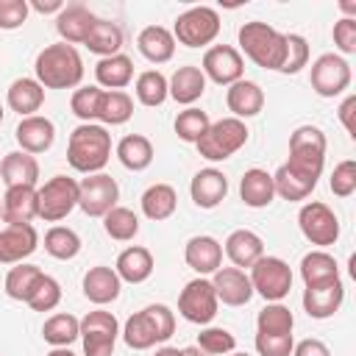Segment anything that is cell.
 <instances>
[{
	"mask_svg": "<svg viewBox=\"0 0 356 356\" xmlns=\"http://www.w3.org/2000/svg\"><path fill=\"white\" fill-rule=\"evenodd\" d=\"M78 337H81V320L75 314H67V312L47 317L42 325V339L53 348H70Z\"/></svg>",
	"mask_w": 356,
	"mask_h": 356,
	"instance_id": "obj_38",
	"label": "cell"
},
{
	"mask_svg": "<svg viewBox=\"0 0 356 356\" xmlns=\"http://www.w3.org/2000/svg\"><path fill=\"white\" fill-rule=\"evenodd\" d=\"M39 245V234L33 225H6L0 231V264L25 261Z\"/></svg>",
	"mask_w": 356,
	"mask_h": 356,
	"instance_id": "obj_20",
	"label": "cell"
},
{
	"mask_svg": "<svg viewBox=\"0 0 356 356\" xmlns=\"http://www.w3.org/2000/svg\"><path fill=\"white\" fill-rule=\"evenodd\" d=\"M298 225H300V234L312 245H317V248H328V245H334L339 239V220L320 200H312V203H303L300 206Z\"/></svg>",
	"mask_w": 356,
	"mask_h": 356,
	"instance_id": "obj_13",
	"label": "cell"
},
{
	"mask_svg": "<svg viewBox=\"0 0 356 356\" xmlns=\"http://www.w3.org/2000/svg\"><path fill=\"white\" fill-rule=\"evenodd\" d=\"M131 114H134V100H131L128 92H122V89H114V92L103 89V95L97 100V117H95V120L103 122V128L106 125H122V122L131 120Z\"/></svg>",
	"mask_w": 356,
	"mask_h": 356,
	"instance_id": "obj_37",
	"label": "cell"
},
{
	"mask_svg": "<svg viewBox=\"0 0 356 356\" xmlns=\"http://www.w3.org/2000/svg\"><path fill=\"white\" fill-rule=\"evenodd\" d=\"M306 61H309V42L300 33H284V64L278 72L295 75L306 67Z\"/></svg>",
	"mask_w": 356,
	"mask_h": 356,
	"instance_id": "obj_48",
	"label": "cell"
},
{
	"mask_svg": "<svg viewBox=\"0 0 356 356\" xmlns=\"http://www.w3.org/2000/svg\"><path fill=\"white\" fill-rule=\"evenodd\" d=\"M295 339L292 334H256V353L259 356H292Z\"/></svg>",
	"mask_w": 356,
	"mask_h": 356,
	"instance_id": "obj_52",
	"label": "cell"
},
{
	"mask_svg": "<svg viewBox=\"0 0 356 356\" xmlns=\"http://www.w3.org/2000/svg\"><path fill=\"white\" fill-rule=\"evenodd\" d=\"M117 337H120V323L111 312L95 309L81 320L83 356H114Z\"/></svg>",
	"mask_w": 356,
	"mask_h": 356,
	"instance_id": "obj_11",
	"label": "cell"
},
{
	"mask_svg": "<svg viewBox=\"0 0 356 356\" xmlns=\"http://www.w3.org/2000/svg\"><path fill=\"white\" fill-rule=\"evenodd\" d=\"M217 306H220L217 292H214L211 281L203 275L192 278L178 295V314L195 325H209L217 317Z\"/></svg>",
	"mask_w": 356,
	"mask_h": 356,
	"instance_id": "obj_10",
	"label": "cell"
},
{
	"mask_svg": "<svg viewBox=\"0 0 356 356\" xmlns=\"http://www.w3.org/2000/svg\"><path fill=\"white\" fill-rule=\"evenodd\" d=\"M225 106L228 111L236 117V120H248V117H256L261 108H264V92L256 81H236L228 86L225 92Z\"/></svg>",
	"mask_w": 356,
	"mask_h": 356,
	"instance_id": "obj_26",
	"label": "cell"
},
{
	"mask_svg": "<svg viewBox=\"0 0 356 356\" xmlns=\"http://www.w3.org/2000/svg\"><path fill=\"white\" fill-rule=\"evenodd\" d=\"M248 142V125L236 117H222L206 128V134L197 139V153L206 161H225L236 150H242Z\"/></svg>",
	"mask_w": 356,
	"mask_h": 356,
	"instance_id": "obj_6",
	"label": "cell"
},
{
	"mask_svg": "<svg viewBox=\"0 0 356 356\" xmlns=\"http://www.w3.org/2000/svg\"><path fill=\"white\" fill-rule=\"evenodd\" d=\"M25 303H28L33 312H53V309L61 303V286H58V281H56L53 275L42 273V278L36 281V286H33V292L28 295Z\"/></svg>",
	"mask_w": 356,
	"mask_h": 356,
	"instance_id": "obj_47",
	"label": "cell"
},
{
	"mask_svg": "<svg viewBox=\"0 0 356 356\" xmlns=\"http://www.w3.org/2000/svg\"><path fill=\"white\" fill-rule=\"evenodd\" d=\"M197 348L206 350L209 356H225V353H234L236 348V337L228 331V328H217V325H209L197 334Z\"/></svg>",
	"mask_w": 356,
	"mask_h": 356,
	"instance_id": "obj_49",
	"label": "cell"
},
{
	"mask_svg": "<svg viewBox=\"0 0 356 356\" xmlns=\"http://www.w3.org/2000/svg\"><path fill=\"white\" fill-rule=\"evenodd\" d=\"M0 217L8 225H31L36 214V186H8L3 195Z\"/></svg>",
	"mask_w": 356,
	"mask_h": 356,
	"instance_id": "obj_22",
	"label": "cell"
},
{
	"mask_svg": "<svg viewBox=\"0 0 356 356\" xmlns=\"http://www.w3.org/2000/svg\"><path fill=\"white\" fill-rule=\"evenodd\" d=\"M156 356H181V350H178V348L164 345V348H159V350H156Z\"/></svg>",
	"mask_w": 356,
	"mask_h": 356,
	"instance_id": "obj_59",
	"label": "cell"
},
{
	"mask_svg": "<svg viewBox=\"0 0 356 356\" xmlns=\"http://www.w3.org/2000/svg\"><path fill=\"white\" fill-rule=\"evenodd\" d=\"M95 78H97V86H106L108 92H114V89H125V86L134 81V61H131L125 53L106 56V58L97 61V67H95Z\"/></svg>",
	"mask_w": 356,
	"mask_h": 356,
	"instance_id": "obj_33",
	"label": "cell"
},
{
	"mask_svg": "<svg viewBox=\"0 0 356 356\" xmlns=\"http://www.w3.org/2000/svg\"><path fill=\"white\" fill-rule=\"evenodd\" d=\"M328 186L337 197H350L356 192V161L353 159H345L334 167L331 178H328Z\"/></svg>",
	"mask_w": 356,
	"mask_h": 356,
	"instance_id": "obj_51",
	"label": "cell"
},
{
	"mask_svg": "<svg viewBox=\"0 0 356 356\" xmlns=\"http://www.w3.org/2000/svg\"><path fill=\"white\" fill-rule=\"evenodd\" d=\"M200 72L220 83V86H231L236 81H242V72H245V61H242V53L231 44H214L203 53V67Z\"/></svg>",
	"mask_w": 356,
	"mask_h": 356,
	"instance_id": "obj_15",
	"label": "cell"
},
{
	"mask_svg": "<svg viewBox=\"0 0 356 356\" xmlns=\"http://www.w3.org/2000/svg\"><path fill=\"white\" fill-rule=\"evenodd\" d=\"M273 186H275V195H281L284 200H306V197L314 192L317 181H312V178L295 172L292 167L281 164V167L273 172Z\"/></svg>",
	"mask_w": 356,
	"mask_h": 356,
	"instance_id": "obj_39",
	"label": "cell"
},
{
	"mask_svg": "<svg viewBox=\"0 0 356 356\" xmlns=\"http://www.w3.org/2000/svg\"><path fill=\"white\" fill-rule=\"evenodd\" d=\"M209 125H211L209 114H206L203 108H195V106L184 108V111L175 117V134H178V139L192 142V145H197V139L206 134Z\"/></svg>",
	"mask_w": 356,
	"mask_h": 356,
	"instance_id": "obj_46",
	"label": "cell"
},
{
	"mask_svg": "<svg viewBox=\"0 0 356 356\" xmlns=\"http://www.w3.org/2000/svg\"><path fill=\"white\" fill-rule=\"evenodd\" d=\"M225 256L231 259L234 267H253L261 256H264V242L256 231L250 228H236L228 234L225 239Z\"/></svg>",
	"mask_w": 356,
	"mask_h": 356,
	"instance_id": "obj_27",
	"label": "cell"
},
{
	"mask_svg": "<svg viewBox=\"0 0 356 356\" xmlns=\"http://www.w3.org/2000/svg\"><path fill=\"white\" fill-rule=\"evenodd\" d=\"M236 39H239V47L242 53L261 70H281L284 64V33L275 31L273 25L267 22H245L239 25L236 31Z\"/></svg>",
	"mask_w": 356,
	"mask_h": 356,
	"instance_id": "obj_4",
	"label": "cell"
},
{
	"mask_svg": "<svg viewBox=\"0 0 356 356\" xmlns=\"http://www.w3.org/2000/svg\"><path fill=\"white\" fill-rule=\"evenodd\" d=\"M181 356H209V353H206V350H200L197 345H189V348H184V350H181Z\"/></svg>",
	"mask_w": 356,
	"mask_h": 356,
	"instance_id": "obj_58",
	"label": "cell"
},
{
	"mask_svg": "<svg viewBox=\"0 0 356 356\" xmlns=\"http://www.w3.org/2000/svg\"><path fill=\"white\" fill-rule=\"evenodd\" d=\"M175 206H178V195L170 184H153L142 192V214L153 222H161V220L172 217Z\"/></svg>",
	"mask_w": 356,
	"mask_h": 356,
	"instance_id": "obj_36",
	"label": "cell"
},
{
	"mask_svg": "<svg viewBox=\"0 0 356 356\" xmlns=\"http://www.w3.org/2000/svg\"><path fill=\"white\" fill-rule=\"evenodd\" d=\"M189 195L195 200L197 209H214L225 200L228 195V178L222 170L217 167H206V170H197L192 184H189Z\"/></svg>",
	"mask_w": 356,
	"mask_h": 356,
	"instance_id": "obj_19",
	"label": "cell"
},
{
	"mask_svg": "<svg viewBox=\"0 0 356 356\" xmlns=\"http://www.w3.org/2000/svg\"><path fill=\"white\" fill-rule=\"evenodd\" d=\"M350 64L337 56V53H323L314 64H312V89L320 95V97H337L342 95L348 86H350Z\"/></svg>",
	"mask_w": 356,
	"mask_h": 356,
	"instance_id": "obj_14",
	"label": "cell"
},
{
	"mask_svg": "<svg viewBox=\"0 0 356 356\" xmlns=\"http://www.w3.org/2000/svg\"><path fill=\"white\" fill-rule=\"evenodd\" d=\"M120 289H122V281L114 273V267L97 264V267H89L86 275H83V295L95 306H106V303L117 300L120 298Z\"/></svg>",
	"mask_w": 356,
	"mask_h": 356,
	"instance_id": "obj_23",
	"label": "cell"
},
{
	"mask_svg": "<svg viewBox=\"0 0 356 356\" xmlns=\"http://www.w3.org/2000/svg\"><path fill=\"white\" fill-rule=\"evenodd\" d=\"M8 108L19 117H33L44 103V86L36 78H17L6 92Z\"/></svg>",
	"mask_w": 356,
	"mask_h": 356,
	"instance_id": "obj_31",
	"label": "cell"
},
{
	"mask_svg": "<svg viewBox=\"0 0 356 356\" xmlns=\"http://www.w3.org/2000/svg\"><path fill=\"white\" fill-rule=\"evenodd\" d=\"M33 72L44 89H72L83 78V58L72 44L56 42L39 50Z\"/></svg>",
	"mask_w": 356,
	"mask_h": 356,
	"instance_id": "obj_1",
	"label": "cell"
},
{
	"mask_svg": "<svg viewBox=\"0 0 356 356\" xmlns=\"http://www.w3.org/2000/svg\"><path fill=\"white\" fill-rule=\"evenodd\" d=\"M0 178L6 186H36V181H39L36 156H31L25 150L6 153V159L0 161Z\"/></svg>",
	"mask_w": 356,
	"mask_h": 356,
	"instance_id": "obj_29",
	"label": "cell"
},
{
	"mask_svg": "<svg viewBox=\"0 0 356 356\" xmlns=\"http://www.w3.org/2000/svg\"><path fill=\"white\" fill-rule=\"evenodd\" d=\"M300 278L303 284H320V281H331V278H339V267H337V259L325 250H312L300 259Z\"/></svg>",
	"mask_w": 356,
	"mask_h": 356,
	"instance_id": "obj_40",
	"label": "cell"
},
{
	"mask_svg": "<svg viewBox=\"0 0 356 356\" xmlns=\"http://www.w3.org/2000/svg\"><path fill=\"white\" fill-rule=\"evenodd\" d=\"M95 19H97V17H95L86 6L70 3V6H64V8L56 14V31H58V36H61L67 44H83V39H86L89 28L95 25Z\"/></svg>",
	"mask_w": 356,
	"mask_h": 356,
	"instance_id": "obj_24",
	"label": "cell"
},
{
	"mask_svg": "<svg viewBox=\"0 0 356 356\" xmlns=\"http://www.w3.org/2000/svg\"><path fill=\"white\" fill-rule=\"evenodd\" d=\"M120 200V186L106 172H92L78 184V209L86 217H106Z\"/></svg>",
	"mask_w": 356,
	"mask_h": 356,
	"instance_id": "obj_12",
	"label": "cell"
},
{
	"mask_svg": "<svg viewBox=\"0 0 356 356\" xmlns=\"http://www.w3.org/2000/svg\"><path fill=\"white\" fill-rule=\"evenodd\" d=\"M220 33V14L209 6H192L184 14H178L172 36L184 47H206Z\"/></svg>",
	"mask_w": 356,
	"mask_h": 356,
	"instance_id": "obj_8",
	"label": "cell"
},
{
	"mask_svg": "<svg viewBox=\"0 0 356 356\" xmlns=\"http://www.w3.org/2000/svg\"><path fill=\"white\" fill-rule=\"evenodd\" d=\"M44 250L58 261H70L81 253V236L67 225H53L44 234Z\"/></svg>",
	"mask_w": 356,
	"mask_h": 356,
	"instance_id": "obj_41",
	"label": "cell"
},
{
	"mask_svg": "<svg viewBox=\"0 0 356 356\" xmlns=\"http://www.w3.org/2000/svg\"><path fill=\"white\" fill-rule=\"evenodd\" d=\"M184 259L186 264L197 273V275H209V273H217L222 267V245L209 236V234H200V236H192L184 248Z\"/></svg>",
	"mask_w": 356,
	"mask_h": 356,
	"instance_id": "obj_21",
	"label": "cell"
},
{
	"mask_svg": "<svg viewBox=\"0 0 356 356\" xmlns=\"http://www.w3.org/2000/svg\"><path fill=\"white\" fill-rule=\"evenodd\" d=\"M83 44L89 47V53L106 58V56H117L122 47V28L117 22L108 19H95V25L89 28Z\"/></svg>",
	"mask_w": 356,
	"mask_h": 356,
	"instance_id": "obj_35",
	"label": "cell"
},
{
	"mask_svg": "<svg viewBox=\"0 0 356 356\" xmlns=\"http://www.w3.org/2000/svg\"><path fill=\"white\" fill-rule=\"evenodd\" d=\"M3 114H6V111H3V103H0V122H3Z\"/></svg>",
	"mask_w": 356,
	"mask_h": 356,
	"instance_id": "obj_61",
	"label": "cell"
},
{
	"mask_svg": "<svg viewBox=\"0 0 356 356\" xmlns=\"http://www.w3.org/2000/svg\"><path fill=\"white\" fill-rule=\"evenodd\" d=\"M117 159H120V164H122L125 170L142 172V170H147L150 161H153V145H150V139L142 136V134H128V136H122V139L117 142Z\"/></svg>",
	"mask_w": 356,
	"mask_h": 356,
	"instance_id": "obj_34",
	"label": "cell"
},
{
	"mask_svg": "<svg viewBox=\"0 0 356 356\" xmlns=\"http://www.w3.org/2000/svg\"><path fill=\"white\" fill-rule=\"evenodd\" d=\"M339 120H342L345 131L356 139V95H348V97L342 100V106H339Z\"/></svg>",
	"mask_w": 356,
	"mask_h": 356,
	"instance_id": "obj_55",
	"label": "cell"
},
{
	"mask_svg": "<svg viewBox=\"0 0 356 356\" xmlns=\"http://www.w3.org/2000/svg\"><path fill=\"white\" fill-rule=\"evenodd\" d=\"M47 356H75V353H72L70 348H53V350H50Z\"/></svg>",
	"mask_w": 356,
	"mask_h": 356,
	"instance_id": "obj_60",
	"label": "cell"
},
{
	"mask_svg": "<svg viewBox=\"0 0 356 356\" xmlns=\"http://www.w3.org/2000/svg\"><path fill=\"white\" fill-rule=\"evenodd\" d=\"M31 14L28 0H0V31L19 28Z\"/></svg>",
	"mask_w": 356,
	"mask_h": 356,
	"instance_id": "obj_53",
	"label": "cell"
},
{
	"mask_svg": "<svg viewBox=\"0 0 356 356\" xmlns=\"http://www.w3.org/2000/svg\"><path fill=\"white\" fill-rule=\"evenodd\" d=\"M14 139H17V145L25 153L36 156V153H44V150L53 147V142H56V125H53V120L42 117V114L22 117L19 125H17V131H14Z\"/></svg>",
	"mask_w": 356,
	"mask_h": 356,
	"instance_id": "obj_17",
	"label": "cell"
},
{
	"mask_svg": "<svg viewBox=\"0 0 356 356\" xmlns=\"http://www.w3.org/2000/svg\"><path fill=\"white\" fill-rule=\"evenodd\" d=\"M239 197L245 206L250 209H264L273 203L275 197V186H273V175L267 170H259V167H250L242 181H239Z\"/></svg>",
	"mask_w": 356,
	"mask_h": 356,
	"instance_id": "obj_32",
	"label": "cell"
},
{
	"mask_svg": "<svg viewBox=\"0 0 356 356\" xmlns=\"http://www.w3.org/2000/svg\"><path fill=\"white\" fill-rule=\"evenodd\" d=\"M33 11H39V14H58L61 8H64V3L61 0H33V3H28Z\"/></svg>",
	"mask_w": 356,
	"mask_h": 356,
	"instance_id": "obj_57",
	"label": "cell"
},
{
	"mask_svg": "<svg viewBox=\"0 0 356 356\" xmlns=\"http://www.w3.org/2000/svg\"><path fill=\"white\" fill-rule=\"evenodd\" d=\"M0 211H3V200H0Z\"/></svg>",
	"mask_w": 356,
	"mask_h": 356,
	"instance_id": "obj_63",
	"label": "cell"
},
{
	"mask_svg": "<svg viewBox=\"0 0 356 356\" xmlns=\"http://www.w3.org/2000/svg\"><path fill=\"white\" fill-rule=\"evenodd\" d=\"M211 286L217 292V300L225 306H245L253 298V286L245 270L239 267H220L217 273H211Z\"/></svg>",
	"mask_w": 356,
	"mask_h": 356,
	"instance_id": "obj_18",
	"label": "cell"
},
{
	"mask_svg": "<svg viewBox=\"0 0 356 356\" xmlns=\"http://www.w3.org/2000/svg\"><path fill=\"white\" fill-rule=\"evenodd\" d=\"M153 253L142 245H131L125 248L120 256H117V264H114V273L120 275V281H128V284H142L153 275Z\"/></svg>",
	"mask_w": 356,
	"mask_h": 356,
	"instance_id": "obj_30",
	"label": "cell"
},
{
	"mask_svg": "<svg viewBox=\"0 0 356 356\" xmlns=\"http://www.w3.org/2000/svg\"><path fill=\"white\" fill-rule=\"evenodd\" d=\"M136 47L150 64H164L175 56V36L164 25H147L139 31Z\"/></svg>",
	"mask_w": 356,
	"mask_h": 356,
	"instance_id": "obj_28",
	"label": "cell"
},
{
	"mask_svg": "<svg viewBox=\"0 0 356 356\" xmlns=\"http://www.w3.org/2000/svg\"><path fill=\"white\" fill-rule=\"evenodd\" d=\"M78 206V181L70 175H53L36 189V214L44 222L64 220Z\"/></svg>",
	"mask_w": 356,
	"mask_h": 356,
	"instance_id": "obj_7",
	"label": "cell"
},
{
	"mask_svg": "<svg viewBox=\"0 0 356 356\" xmlns=\"http://www.w3.org/2000/svg\"><path fill=\"white\" fill-rule=\"evenodd\" d=\"M175 334V314L164 303H150L142 312L131 314L122 328V339L131 350H147L159 342H167Z\"/></svg>",
	"mask_w": 356,
	"mask_h": 356,
	"instance_id": "obj_3",
	"label": "cell"
},
{
	"mask_svg": "<svg viewBox=\"0 0 356 356\" xmlns=\"http://www.w3.org/2000/svg\"><path fill=\"white\" fill-rule=\"evenodd\" d=\"M292 356H331V350H328L325 342L309 337V339H300V342L292 348Z\"/></svg>",
	"mask_w": 356,
	"mask_h": 356,
	"instance_id": "obj_56",
	"label": "cell"
},
{
	"mask_svg": "<svg viewBox=\"0 0 356 356\" xmlns=\"http://www.w3.org/2000/svg\"><path fill=\"white\" fill-rule=\"evenodd\" d=\"M256 328L261 334H292L295 317H292V312L284 303H267L256 314Z\"/></svg>",
	"mask_w": 356,
	"mask_h": 356,
	"instance_id": "obj_45",
	"label": "cell"
},
{
	"mask_svg": "<svg viewBox=\"0 0 356 356\" xmlns=\"http://www.w3.org/2000/svg\"><path fill=\"white\" fill-rule=\"evenodd\" d=\"M334 44L345 53V56H353L356 53V19H337L334 22Z\"/></svg>",
	"mask_w": 356,
	"mask_h": 356,
	"instance_id": "obj_54",
	"label": "cell"
},
{
	"mask_svg": "<svg viewBox=\"0 0 356 356\" xmlns=\"http://www.w3.org/2000/svg\"><path fill=\"white\" fill-rule=\"evenodd\" d=\"M111 159V134L97 122H81L70 134L67 145V161L72 170L92 175L100 172Z\"/></svg>",
	"mask_w": 356,
	"mask_h": 356,
	"instance_id": "obj_2",
	"label": "cell"
},
{
	"mask_svg": "<svg viewBox=\"0 0 356 356\" xmlns=\"http://www.w3.org/2000/svg\"><path fill=\"white\" fill-rule=\"evenodd\" d=\"M136 100L147 108H156L161 106L170 95H167V78L159 72V70H145L136 75Z\"/></svg>",
	"mask_w": 356,
	"mask_h": 356,
	"instance_id": "obj_43",
	"label": "cell"
},
{
	"mask_svg": "<svg viewBox=\"0 0 356 356\" xmlns=\"http://www.w3.org/2000/svg\"><path fill=\"white\" fill-rule=\"evenodd\" d=\"M248 278H250L253 292H259L267 303H281L292 289V270L278 256H261L250 267Z\"/></svg>",
	"mask_w": 356,
	"mask_h": 356,
	"instance_id": "obj_9",
	"label": "cell"
},
{
	"mask_svg": "<svg viewBox=\"0 0 356 356\" xmlns=\"http://www.w3.org/2000/svg\"><path fill=\"white\" fill-rule=\"evenodd\" d=\"M206 92V75L200 72V67L195 64H186V67H178L172 72V78L167 81V95L181 103V106H192L195 100H200Z\"/></svg>",
	"mask_w": 356,
	"mask_h": 356,
	"instance_id": "obj_25",
	"label": "cell"
},
{
	"mask_svg": "<svg viewBox=\"0 0 356 356\" xmlns=\"http://www.w3.org/2000/svg\"><path fill=\"white\" fill-rule=\"evenodd\" d=\"M325 164V134L317 125H298L289 136V159L286 167L295 172L320 181Z\"/></svg>",
	"mask_w": 356,
	"mask_h": 356,
	"instance_id": "obj_5",
	"label": "cell"
},
{
	"mask_svg": "<svg viewBox=\"0 0 356 356\" xmlns=\"http://www.w3.org/2000/svg\"><path fill=\"white\" fill-rule=\"evenodd\" d=\"M342 300H345V284H342V278L309 284V286L303 289V309H306V314L314 317V320L334 317V314L339 312Z\"/></svg>",
	"mask_w": 356,
	"mask_h": 356,
	"instance_id": "obj_16",
	"label": "cell"
},
{
	"mask_svg": "<svg viewBox=\"0 0 356 356\" xmlns=\"http://www.w3.org/2000/svg\"><path fill=\"white\" fill-rule=\"evenodd\" d=\"M42 278V270L36 267V264H25V261H19V264H14L11 270H8V275H6V295L8 298H14V300H28V295L33 292V286H36V281Z\"/></svg>",
	"mask_w": 356,
	"mask_h": 356,
	"instance_id": "obj_42",
	"label": "cell"
},
{
	"mask_svg": "<svg viewBox=\"0 0 356 356\" xmlns=\"http://www.w3.org/2000/svg\"><path fill=\"white\" fill-rule=\"evenodd\" d=\"M231 356H248V353H236V350H234V353H231Z\"/></svg>",
	"mask_w": 356,
	"mask_h": 356,
	"instance_id": "obj_62",
	"label": "cell"
},
{
	"mask_svg": "<svg viewBox=\"0 0 356 356\" xmlns=\"http://www.w3.org/2000/svg\"><path fill=\"white\" fill-rule=\"evenodd\" d=\"M103 231L117 242H128V239H134L139 234V217L125 206H114L103 217Z\"/></svg>",
	"mask_w": 356,
	"mask_h": 356,
	"instance_id": "obj_44",
	"label": "cell"
},
{
	"mask_svg": "<svg viewBox=\"0 0 356 356\" xmlns=\"http://www.w3.org/2000/svg\"><path fill=\"white\" fill-rule=\"evenodd\" d=\"M103 89L100 86H78L70 97V108L81 122H92L97 117V100H100Z\"/></svg>",
	"mask_w": 356,
	"mask_h": 356,
	"instance_id": "obj_50",
	"label": "cell"
}]
</instances>
